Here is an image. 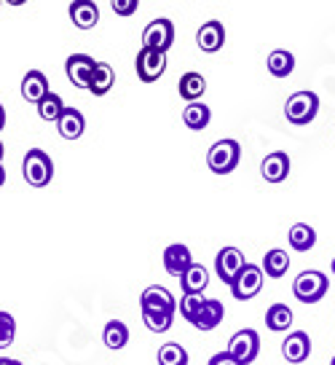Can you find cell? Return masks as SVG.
<instances>
[{
	"label": "cell",
	"mask_w": 335,
	"mask_h": 365,
	"mask_svg": "<svg viewBox=\"0 0 335 365\" xmlns=\"http://www.w3.org/2000/svg\"><path fill=\"white\" fill-rule=\"evenodd\" d=\"M22 175L33 188H46L51 178H54V161H51L46 150L30 148L22 161Z\"/></svg>",
	"instance_id": "6da1fadb"
},
{
	"label": "cell",
	"mask_w": 335,
	"mask_h": 365,
	"mask_svg": "<svg viewBox=\"0 0 335 365\" xmlns=\"http://www.w3.org/2000/svg\"><path fill=\"white\" fill-rule=\"evenodd\" d=\"M317 113H319V97L309 89L289 94L287 103H285V115H287L289 124L295 126L312 124L314 118H317Z\"/></svg>",
	"instance_id": "7a4b0ae2"
},
{
	"label": "cell",
	"mask_w": 335,
	"mask_h": 365,
	"mask_svg": "<svg viewBox=\"0 0 335 365\" xmlns=\"http://www.w3.org/2000/svg\"><path fill=\"white\" fill-rule=\"evenodd\" d=\"M242 161V145L236 140H218L207 150V167L215 175H231Z\"/></svg>",
	"instance_id": "3957f363"
},
{
	"label": "cell",
	"mask_w": 335,
	"mask_h": 365,
	"mask_svg": "<svg viewBox=\"0 0 335 365\" xmlns=\"http://www.w3.org/2000/svg\"><path fill=\"white\" fill-rule=\"evenodd\" d=\"M327 287H330V279H327V274L322 272H303L295 277V282H292V296L298 298L301 304H317V301H322L327 296Z\"/></svg>",
	"instance_id": "277c9868"
},
{
	"label": "cell",
	"mask_w": 335,
	"mask_h": 365,
	"mask_svg": "<svg viewBox=\"0 0 335 365\" xmlns=\"http://www.w3.org/2000/svg\"><path fill=\"white\" fill-rule=\"evenodd\" d=\"M257 352H260V336H257L252 328H244V331L233 333L231 341H228V354H231L239 365L255 363Z\"/></svg>",
	"instance_id": "5b68a950"
},
{
	"label": "cell",
	"mask_w": 335,
	"mask_h": 365,
	"mask_svg": "<svg viewBox=\"0 0 335 365\" xmlns=\"http://www.w3.org/2000/svg\"><path fill=\"white\" fill-rule=\"evenodd\" d=\"M139 309L151 312V314H177V301L166 287L151 285L145 287L142 296H139Z\"/></svg>",
	"instance_id": "8992f818"
},
{
	"label": "cell",
	"mask_w": 335,
	"mask_h": 365,
	"mask_svg": "<svg viewBox=\"0 0 335 365\" xmlns=\"http://www.w3.org/2000/svg\"><path fill=\"white\" fill-rule=\"evenodd\" d=\"M172 43H174V24L169 19H153L142 30V48H153V51L166 54Z\"/></svg>",
	"instance_id": "52a82bcc"
},
{
	"label": "cell",
	"mask_w": 335,
	"mask_h": 365,
	"mask_svg": "<svg viewBox=\"0 0 335 365\" xmlns=\"http://www.w3.org/2000/svg\"><path fill=\"white\" fill-rule=\"evenodd\" d=\"M244 266H247V261H244V252L239 247H223L215 258V272H218L220 282H225L228 287L236 282V277L242 274Z\"/></svg>",
	"instance_id": "ba28073f"
},
{
	"label": "cell",
	"mask_w": 335,
	"mask_h": 365,
	"mask_svg": "<svg viewBox=\"0 0 335 365\" xmlns=\"http://www.w3.org/2000/svg\"><path fill=\"white\" fill-rule=\"evenodd\" d=\"M263 290V269L255 266V263H247L242 269V274L236 277V282L231 285V293L236 301H250L257 293Z\"/></svg>",
	"instance_id": "9c48e42d"
},
{
	"label": "cell",
	"mask_w": 335,
	"mask_h": 365,
	"mask_svg": "<svg viewBox=\"0 0 335 365\" xmlns=\"http://www.w3.org/2000/svg\"><path fill=\"white\" fill-rule=\"evenodd\" d=\"M134 70H137V78L142 83H153L164 76L166 70V54L161 51H153V48H139L137 59H134Z\"/></svg>",
	"instance_id": "30bf717a"
},
{
	"label": "cell",
	"mask_w": 335,
	"mask_h": 365,
	"mask_svg": "<svg viewBox=\"0 0 335 365\" xmlns=\"http://www.w3.org/2000/svg\"><path fill=\"white\" fill-rule=\"evenodd\" d=\"M94 65H97V62H94L89 54H73V57H68V62H65V73H68L70 83L78 86V89H89Z\"/></svg>",
	"instance_id": "8fae6325"
},
{
	"label": "cell",
	"mask_w": 335,
	"mask_h": 365,
	"mask_svg": "<svg viewBox=\"0 0 335 365\" xmlns=\"http://www.w3.org/2000/svg\"><path fill=\"white\" fill-rule=\"evenodd\" d=\"M282 354H285V360L292 365H301L309 360V354H312V339H309V333L303 331H292L285 339L282 344Z\"/></svg>",
	"instance_id": "7c38bea8"
},
{
	"label": "cell",
	"mask_w": 335,
	"mask_h": 365,
	"mask_svg": "<svg viewBox=\"0 0 335 365\" xmlns=\"http://www.w3.org/2000/svg\"><path fill=\"white\" fill-rule=\"evenodd\" d=\"M196 46L201 51H207V54L220 51V48L225 46V27H223V22L212 19V22L201 24L196 33Z\"/></svg>",
	"instance_id": "4fadbf2b"
},
{
	"label": "cell",
	"mask_w": 335,
	"mask_h": 365,
	"mask_svg": "<svg viewBox=\"0 0 335 365\" xmlns=\"http://www.w3.org/2000/svg\"><path fill=\"white\" fill-rule=\"evenodd\" d=\"M193 263V255H191V250L185 247V245H169L166 250H164V269H166V274H172V277H183L185 272H188V266Z\"/></svg>",
	"instance_id": "5bb4252c"
},
{
	"label": "cell",
	"mask_w": 335,
	"mask_h": 365,
	"mask_svg": "<svg viewBox=\"0 0 335 365\" xmlns=\"http://www.w3.org/2000/svg\"><path fill=\"white\" fill-rule=\"evenodd\" d=\"M70 19L78 30H92L100 22V9L94 0H73L70 3Z\"/></svg>",
	"instance_id": "9a60e30c"
},
{
	"label": "cell",
	"mask_w": 335,
	"mask_h": 365,
	"mask_svg": "<svg viewBox=\"0 0 335 365\" xmlns=\"http://www.w3.org/2000/svg\"><path fill=\"white\" fill-rule=\"evenodd\" d=\"M260 175H263V180L266 182H282L287 180L289 175V156L287 153H282V150H274V153H268L263 164H260Z\"/></svg>",
	"instance_id": "2e32d148"
},
{
	"label": "cell",
	"mask_w": 335,
	"mask_h": 365,
	"mask_svg": "<svg viewBox=\"0 0 335 365\" xmlns=\"http://www.w3.org/2000/svg\"><path fill=\"white\" fill-rule=\"evenodd\" d=\"M223 317H225L223 304L215 301V298H207V301H204V307H201V312H198L196 319H193L191 325L198 328V331H215L220 322H223Z\"/></svg>",
	"instance_id": "e0dca14e"
},
{
	"label": "cell",
	"mask_w": 335,
	"mask_h": 365,
	"mask_svg": "<svg viewBox=\"0 0 335 365\" xmlns=\"http://www.w3.org/2000/svg\"><path fill=\"white\" fill-rule=\"evenodd\" d=\"M57 129L65 140H78V137L83 135V129H86V118H83L81 110H75V108H65L62 115L57 118Z\"/></svg>",
	"instance_id": "ac0fdd59"
},
{
	"label": "cell",
	"mask_w": 335,
	"mask_h": 365,
	"mask_svg": "<svg viewBox=\"0 0 335 365\" xmlns=\"http://www.w3.org/2000/svg\"><path fill=\"white\" fill-rule=\"evenodd\" d=\"M48 94V81L41 70H30L22 78V97L27 103L38 105Z\"/></svg>",
	"instance_id": "d6986e66"
},
{
	"label": "cell",
	"mask_w": 335,
	"mask_h": 365,
	"mask_svg": "<svg viewBox=\"0 0 335 365\" xmlns=\"http://www.w3.org/2000/svg\"><path fill=\"white\" fill-rule=\"evenodd\" d=\"M177 91H180V97H183L185 103H198L201 97H204V91H207V78L201 76V73H185L180 83H177Z\"/></svg>",
	"instance_id": "ffe728a7"
},
{
	"label": "cell",
	"mask_w": 335,
	"mask_h": 365,
	"mask_svg": "<svg viewBox=\"0 0 335 365\" xmlns=\"http://www.w3.org/2000/svg\"><path fill=\"white\" fill-rule=\"evenodd\" d=\"M113 83H116L113 68H110L107 62H97L92 73V81H89V91H92L94 97H102V94H107V91L113 89Z\"/></svg>",
	"instance_id": "44dd1931"
},
{
	"label": "cell",
	"mask_w": 335,
	"mask_h": 365,
	"mask_svg": "<svg viewBox=\"0 0 335 365\" xmlns=\"http://www.w3.org/2000/svg\"><path fill=\"white\" fill-rule=\"evenodd\" d=\"M180 285H183V293H204L209 285V272L201 263H191L188 272L180 277Z\"/></svg>",
	"instance_id": "7402d4cb"
},
{
	"label": "cell",
	"mask_w": 335,
	"mask_h": 365,
	"mask_svg": "<svg viewBox=\"0 0 335 365\" xmlns=\"http://www.w3.org/2000/svg\"><path fill=\"white\" fill-rule=\"evenodd\" d=\"M268 73L274 76V78H287L289 73L295 70V54L287 51V48H277V51H271L268 54Z\"/></svg>",
	"instance_id": "603a6c76"
},
{
	"label": "cell",
	"mask_w": 335,
	"mask_h": 365,
	"mask_svg": "<svg viewBox=\"0 0 335 365\" xmlns=\"http://www.w3.org/2000/svg\"><path fill=\"white\" fill-rule=\"evenodd\" d=\"M287 242H289V247H292V250L309 252L314 245H317V231H314L309 223H295V226L289 228Z\"/></svg>",
	"instance_id": "cb8c5ba5"
},
{
	"label": "cell",
	"mask_w": 335,
	"mask_h": 365,
	"mask_svg": "<svg viewBox=\"0 0 335 365\" xmlns=\"http://www.w3.org/2000/svg\"><path fill=\"white\" fill-rule=\"evenodd\" d=\"M209 118H212V110H209L204 103H188L183 110V124L193 132H201L209 126Z\"/></svg>",
	"instance_id": "d4e9b609"
},
{
	"label": "cell",
	"mask_w": 335,
	"mask_h": 365,
	"mask_svg": "<svg viewBox=\"0 0 335 365\" xmlns=\"http://www.w3.org/2000/svg\"><path fill=\"white\" fill-rule=\"evenodd\" d=\"M260 269H263V274H266V277H271V279H279V277H285V274H287V269H289L287 250H279V247L268 250Z\"/></svg>",
	"instance_id": "484cf974"
},
{
	"label": "cell",
	"mask_w": 335,
	"mask_h": 365,
	"mask_svg": "<svg viewBox=\"0 0 335 365\" xmlns=\"http://www.w3.org/2000/svg\"><path fill=\"white\" fill-rule=\"evenodd\" d=\"M102 341H105V346L113 349V352L124 349V346L129 344V328L121 322V319H110L102 331Z\"/></svg>",
	"instance_id": "4316f807"
},
{
	"label": "cell",
	"mask_w": 335,
	"mask_h": 365,
	"mask_svg": "<svg viewBox=\"0 0 335 365\" xmlns=\"http://www.w3.org/2000/svg\"><path fill=\"white\" fill-rule=\"evenodd\" d=\"M266 325H268V331H274V333L287 331L289 325H292V309H289L287 304H271V307L266 309Z\"/></svg>",
	"instance_id": "83f0119b"
},
{
	"label": "cell",
	"mask_w": 335,
	"mask_h": 365,
	"mask_svg": "<svg viewBox=\"0 0 335 365\" xmlns=\"http://www.w3.org/2000/svg\"><path fill=\"white\" fill-rule=\"evenodd\" d=\"M62 110H65V103H62V97L54 94V91H48L46 97L38 103V115H41L43 121H54V124H57V118L62 115Z\"/></svg>",
	"instance_id": "f1b7e54d"
},
{
	"label": "cell",
	"mask_w": 335,
	"mask_h": 365,
	"mask_svg": "<svg viewBox=\"0 0 335 365\" xmlns=\"http://www.w3.org/2000/svg\"><path fill=\"white\" fill-rule=\"evenodd\" d=\"M204 293H183V298H180V304H177V309H180V314H183V319H188V322H193L196 319V314L201 312V307H204Z\"/></svg>",
	"instance_id": "f546056e"
},
{
	"label": "cell",
	"mask_w": 335,
	"mask_h": 365,
	"mask_svg": "<svg viewBox=\"0 0 335 365\" xmlns=\"http://www.w3.org/2000/svg\"><path fill=\"white\" fill-rule=\"evenodd\" d=\"M159 365H188V352H185V346L180 344H164L161 349H159Z\"/></svg>",
	"instance_id": "4dcf8cb0"
},
{
	"label": "cell",
	"mask_w": 335,
	"mask_h": 365,
	"mask_svg": "<svg viewBox=\"0 0 335 365\" xmlns=\"http://www.w3.org/2000/svg\"><path fill=\"white\" fill-rule=\"evenodd\" d=\"M16 339V319L9 312H0V349L11 346Z\"/></svg>",
	"instance_id": "1f68e13d"
},
{
	"label": "cell",
	"mask_w": 335,
	"mask_h": 365,
	"mask_svg": "<svg viewBox=\"0 0 335 365\" xmlns=\"http://www.w3.org/2000/svg\"><path fill=\"white\" fill-rule=\"evenodd\" d=\"M142 322L148 325V331L153 333H166L172 328L174 314H151V312H142Z\"/></svg>",
	"instance_id": "d6a6232c"
},
{
	"label": "cell",
	"mask_w": 335,
	"mask_h": 365,
	"mask_svg": "<svg viewBox=\"0 0 335 365\" xmlns=\"http://www.w3.org/2000/svg\"><path fill=\"white\" fill-rule=\"evenodd\" d=\"M110 6H113V11L118 16H132V14L137 11L139 0H110Z\"/></svg>",
	"instance_id": "836d02e7"
},
{
	"label": "cell",
	"mask_w": 335,
	"mask_h": 365,
	"mask_svg": "<svg viewBox=\"0 0 335 365\" xmlns=\"http://www.w3.org/2000/svg\"><path fill=\"white\" fill-rule=\"evenodd\" d=\"M209 365H239V363H236V360H233L228 352H218L215 357H212V360H209Z\"/></svg>",
	"instance_id": "e575fe53"
},
{
	"label": "cell",
	"mask_w": 335,
	"mask_h": 365,
	"mask_svg": "<svg viewBox=\"0 0 335 365\" xmlns=\"http://www.w3.org/2000/svg\"><path fill=\"white\" fill-rule=\"evenodd\" d=\"M0 365H22L19 360H11V357H0Z\"/></svg>",
	"instance_id": "d590c367"
},
{
	"label": "cell",
	"mask_w": 335,
	"mask_h": 365,
	"mask_svg": "<svg viewBox=\"0 0 335 365\" xmlns=\"http://www.w3.org/2000/svg\"><path fill=\"white\" fill-rule=\"evenodd\" d=\"M6 129V110H3V105H0V132Z\"/></svg>",
	"instance_id": "8d00e7d4"
},
{
	"label": "cell",
	"mask_w": 335,
	"mask_h": 365,
	"mask_svg": "<svg viewBox=\"0 0 335 365\" xmlns=\"http://www.w3.org/2000/svg\"><path fill=\"white\" fill-rule=\"evenodd\" d=\"M3 182H6V170H3V164H0V188H3Z\"/></svg>",
	"instance_id": "74e56055"
},
{
	"label": "cell",
	"mask_w": 335,
	"mask_h": 365,
	"mask_svg": "<svg viewBox=\"0 0 335 365\" xmlns=\"http://www.w3.org/2000/svg\"><path fill=\"white\" fill-rule=\"evenodd\" d=\"M9 6H22V3H27V0H6Z\"/></svg>",
	"instance_id": "f35d334b"
},
{
	"label": "cell",
	"mask_w": 335,
	"mask_h": 365,
	"mask_svg": "<svg viewBox=\"0 0 335 365\" xmlns=\"http://www.w3.org/2000/svg\"><path fill=\"white\" fill-rule=\"evenodd\" d=\"M0 161H3V143H0Z\"/></svg>",
	"instance_id": "ab89813d"
},
{
	"label": "cell",
	"mask_w": 335,
	"mask_h": 365,
	"mask_svg": "<svg viewBox=\"0 0 335 365\" xmlns=\"http://www.w3.org/2000/svg\"><path fill=\"white\" fill-rule=\"evenodd\" d=\"M333 274H335V258H333Z\"/></svg>",
	"instance_id": "60d3db41"
},
{
	"label": "cell",
	"mask_w": 335,
	"mask_h": 365,
	"mask_svg": "<svg viewBox=\"0 0 335 365\" xmlns=\"http://www.w3.org/2000/svg\"><path fill=\"white\" fill-rule=\"evenodd\" d=\"M330 365H335V357H333V363H330Z\"/></svg>",
	"instance_id": "b9f144b4"
},
{
	"label": "cell",
	"mask_w": 335,
	"mask_h": 365,
	"mask_svg": "<svg viewBox=\"0 0 335 365\" xmlns=\"http://www.w3.org/2000/svg\"><path fill=\"white\" fill-rule=\"evenodd\" d=\"M0 3H3V0H0Z\"/></svg>",
	"instance_id": "7bdbcfd3"
}]
</instances>
